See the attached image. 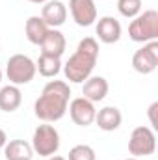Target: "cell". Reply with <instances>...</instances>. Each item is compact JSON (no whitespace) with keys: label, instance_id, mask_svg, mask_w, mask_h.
<instances>
[{"label":"cell","instance_id":"cell-1","mask_svg":"<svg viewBox=\"0 0 158 160\" xmlns=\"http://www.w3.org/2000/svg\"><path fill=\"white\" fill-rule=\"evenodd\" d=\"M71 101V88L63 80H50L43 91L39 99L34 104V112L37 119L43 123H56L67 114V106Z\"/></svg>","mask_w":158,"mask_h":160},{"label":"cell","instance_id":"cell-2","mask_svg":"<svg viewBox=\"0 0 158 160\" xmlns=\"http://www.w3.org/2000/svg\"><path fill=\"white\" fill-rule=\"evenodd\" d=\"M99 60V43L95 38H84L78 43L75 54L63 65L65 78L73 84H82L91 77Z\"/></svg>","mask_w":158,"mask_h":160},{"label":"cell","instance_id":"cell-3","mask_svg":"<svg viewBox=\"0 0 158 160\" xmlns=\"http://www.w3.org/2000/svg\"><path fill=\"white\" fill-rule=\"evenodd\" d=\"M128 36L136 43H149L156 41L158 38V11L147 9L134 17V21L128 24Z\"/></svg>","mask_w":158,"mask_h":160},{"label":"cell","instance_id":"cell-4","mask_svg":"<svg viewBox=\"0 0 158 160\" xmlns=\"http://www.w3.org/2000/svg\"><path fill=\"white\" fill-rule=\"evenodd\" d=\"M36 73H37L36 62L24 54H13L6 63V77L9 80V84L13 86L30 84L36 77Z\"/></svg>","mask_w":158,"mask_h":160},{"label":"cell","instance_id":"cell-5","mask_svg":"<svg viewBox=\"0 0 158 160\" xmlns=\"http://www.w3.org/2000/svg\"><path fill=\"white\" fill-rule=\"evenodd\" d=\"M32 149L36 155L39 157H52L58 153L60 149V132L56 130L54 125L50 123H43L39 125L36 130H34V136H32Z\"/></svg>","mask_w":158,"mask_h":160},{"label":"cell","instance_id":"cell-6","mask_svg":"<svg viewBox=\"0 0 158 160\" xmlns=\"http://www.w3.org/2000/svg\"><path fill=\"white\" fill-rule=\"evenodd\" d=\"M156 151V134L151 127H136L128 140V153L134 158L140 157H151Z\"/></svg>","mask_w":158,"mask_h":160},{"label":"cell","instance_id":"cell-7","mask_svg":"<svg viewBox=\"0 0 158 160\" xmlns=\"http://www.w3.org/2000/svg\"><path fill=\"white\" fill-rule=\"evenodd\" d=\"M132 67L140 75H151L158 67V41L143 43L132 56Z\"/></svg>","mask_w":158,"mask_h":160},{"label":"cell","instance_id":"cell-8","mask_svg":"<svg viewBox=\"0 0 158 160\" xmlns=\"http://www.w3.org/2000/svg\"><path fill=\"white\" fill-rule=\"evenodd\" d=\"M67 110H69L71 119L75 121V125H78V127H89L95 121V114H97L95 102H91V101H87L84 97L73 99L69 102Z\"/></svg>","mask_w":158,"mask_h":160},{"label":"cell","instance_id":"cell-9","mask_svg":"<svg viewBox=\"0 0 158 160\" xmlns=\"http://www.w3.org/2000/svg\"><path fill=\"white\" fill-rule=\"evenodd\" d=\"M69 11L73 21L82 28H87L97 21L95 0H69Z\"/></svg>","mask_w":158,"mask_h":160},{"label":"cell","instance_id":"cell-10","mask_svg":"<svg viewBox=\"0 0 158 160\" xmlns=\"http://www.w3.org/2000/svg\"><path fill=\"white\" fill-rule=\"evenodd\" d=\"M41 19L48 28H60L67 21V6L62 0H48L41 9Z\"/></svg>","mask_w":158,"mask_h":160},{"label":"cell","instance_id":"cell-11","mask_svg":"<svg viewBox=\"0 0 158 160\" xmlns=\"http://www.w3.org/2000/svg\"><path fill=\"white\" fill-rule=\"evenodd\" d=\"M95 32H97V38L99 41H102L104 45H114L121 39V24L116 17H101L97 26H95Z\"/></svg>","mask_w":158,"mask_h":160},{"label":"cell","instance_id":"cell-12","mask_svg":"<svg viewBox=\"0 0 158 160\" xmlns=\"http://www.w3.org/2000/svg\"><path fill=\"white\" fill-rule=\"evenodd\" d=\"M39 47H41V54L62 58L63 52H65V48H67V41H65V36L58 28H48V32L43 38Z\"/></svg>","mask_w":158,"mask_h":160},{"label":"cell","instance_id":"cell-13","mask_svg":"<svg viewBox=\"0 0 158 160\" xmlns=\"http://www.w3.org/2000/svg\"><path fill=\"white\" fill-rule=\"evenodd\" d=\"M108 89L110 86L104 77H89L86 82H82V95L91 102H101L108 95Z\"/></svg>","mask_w":158,"mask_h":160},{"label":"cell","instance_id":"cell-14","mask_svg":"<svg viewBox=\"0 0 158 160\" xmlns=\"http://www.w3.org/2000/svg\"><path fill=\"white\" fill-rule=\"evenodd\" d=\"M121 121H123V116H121V110L116 108V106H104L101 108L97 114H95V123L101 130L104 132H114L121 127Z\"/></svg>","mask_w":158,"mask_h":160},{"label":"cell","instance_id":"cell-15","mask_svg":"<svg viewBox=\"0 0 158 160\" xmlns=\"http://www.w3.org/2000/svg\"><path fill=\"white\" fill-rule=\"evenodd\" d=\"M4 157L6 160H32L34 149L24 140H9L4 145Z\"/></svg>","mask_w":158,"mask_h":160},{"label":"cell","instance_id":"cell-16","mask_svg":"<svg viewBox=\"0 0 158 160\" xmlns=\"http://www.w3.org/2000/svg\"><path fill=\"white\" fill-rule=\"evenodd\" d=\"M22 102V93L19 89V86H13V84H7L0 89V110L2 112H15Z\"/></svg>","mask_w":158,"mask_h":160},{"label":"cell","instance_id":"cell-17","mask_svg":"<svg viewBox=\"0 0 158 160\" xmlns=\"http://www.w3.org/2000/svg\"><path fill=\"white\" fill-rule=\"evenodd\" d=\"M47 32H48V26H47V22L41 19L39 15H32L26 21V24H24L26 39L30 41L32 45H41L43 38L47 36Z\"/></svg>","mask_w":158,"mask_h":160},{"label":"cell","instance_id":"cell-18","mask_svg":"<svg viewBox=\"0 0 158 160\" xmlns=\"http://www.w3.org/2000/svg\"><path fill=\"white\" fill-rule=\"evenodd\" d=\"M36 69L39 71L41 77L45 78H54L56 75H60L62 71V60L56 58V56H48V54H41L37 63H36Z\"/></svg>","mask_w":158,"mask_h":160},{"label":"cell","instance_id":"cell-19","mask_svg":"<svg viewBox=\"0 0 158 160\" xmlns=\"http://www.w3.org/2000/svg\"><path fill=\"white\" fill-rule=\"evenodd\" d=\"M117 11L126 19H134L141 13V0H117Z\"/></svg>","mask_w":158,"mask_h":160},{"label":"cell","instance_id":"cell-20","mask_svg":"<svg viewBox=\"0 0 158 160\" xmlns=\"http://www.w3.org/2000/svg\"><path fill=\"white\" fill-rule=\"evenodd\" d=\"M69 160H95V151H93V147L80 143L69 151Z\"/></svg>","mask_w":158,"mask_h":160},{"label":"cell","instance_id":"cell-21","mask_svg":"<svg viewBox=\"0 0 158 160\" xmlns=\"http://www.w3.org/2000/svg\"><path fill=\"white\" fill-rule=\"evenodd\" d=\"M158 110V102H153L151 106H149V119H151V125L153 127H158L156 125V118H155V112Z\"/></svg>","mask_w":158,"mask_h":160},{"label":"cell","instance_id":"cell-22","mask_svg":"<svg viewBox=\"0 0 158 160\" xmlns=\"http://www.w3.org/2000/svg\"><path fill=\"white\" fill-rule=\"evenodd\" d=\"M7 143V136L4 132V128H0V149H4V145Z\"/></svg>","mask_w":158,"mask_h":160},{"label":"cell","instance_id":"cell-23","mask_svg":"<svg viewBox=\"0 0 158 160\" xmlns=\"http://www.w3.org/2000/svg\"><path fill=\"white\" fill-rule=\"evenodd\" d=\"M47 160H65L63 157H60V155H52V157H48Z\"/></svg>","mask_w":158,"mask_h":160},{"label":"cell","instance_id":"cell-24","mask_svg":"<svg viewBox=\"0 0 158 160\" xmlns=\"http://www.w3.org/2000/svg\"><path fill=\"white\" fill-rule=\"evenodd\" d=\"M28 2H32V4H45V2H48V0H28Z\"/></svg>","mask_w":158,"mask_h":160},{"label":"cell","instance_id":"cell-25","mask_svg":"<svg viewBox=\"0 0 158 160\" xmlns=\"http://www.w3.org/2000/svg\"><path fill=\"white\" fill-rule=\"evenodd\" d=\"M125 160H138V158H134V157H130V158H125Z\"/></svg>","mask_w":158,"mask_h":160},{"label":"cell","instance_id":"cell-26","mask_svg":"<svg viewBox=\"0 0 158 160\" xmlns=\"http://www.w3.org/2000/svg\"><path fill=\"white\" fill-rule=\"evenodd\" d=\"M0 82H2V67H0Z\"/></svg>","mask_w":158,"mask_h":160}]
</instances>
